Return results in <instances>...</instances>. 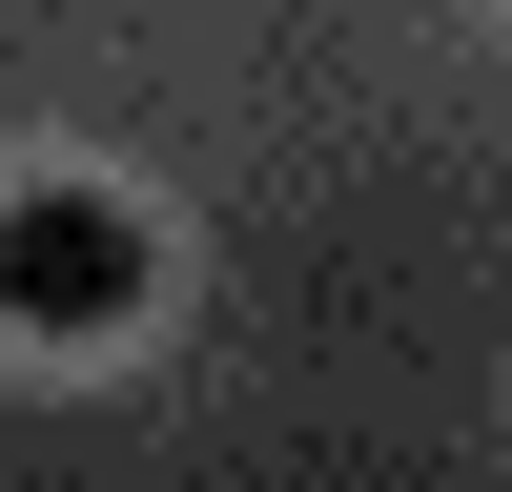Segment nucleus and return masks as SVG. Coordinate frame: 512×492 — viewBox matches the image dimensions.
I'll use <instances>...</instances> for the list:
<instances>
[{"label":"nucleus","instance_id":"obj_1","mask_svg":"<svg viewBox=\"0 0 512 492\" xmlns=\"http://www.w3.org/2000/svg\"><path fill=\"white\" fill-rule=\"evenodd\" d=\"M123 308H144V205L123 185H0V328L103 349Z\"/></svg>","mask_w":512,"mask_h":492}]
</instances>
